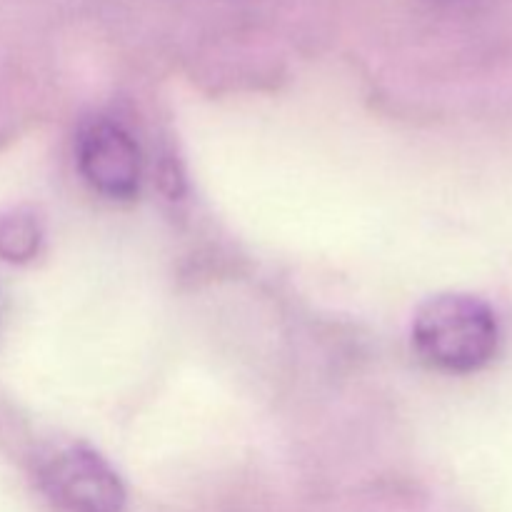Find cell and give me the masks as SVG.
<instances>
[{
    "label": "cell",
    "mask_w": 512,
    "mask_h": 512,
    "mask_svg": "<svg viewBox=\"0 0 512 512\" xmlns=\"http://www.w3.org/2000/svg\"><path fill=\"white\" fill-rule=\"evenodd\" d=\"M413 343L420 358L443 373H478L498 355L500 325L475 295H438L415 315Z\"/></svg>",
    "instance_id": "cell-1"
},
{
    "label": "cell",
    "mask_w": 512,
    "mask_h": 512,
    "mask_svg": "<svg viewBox=\"0 0 512 512\" xmlns=\"http://www.w3.org/2000/svg\"><path fill=\"white\" fill-rule=\"evenodd\" d=\"M50 498L68 512H123L125 488L115 470L88 448H68L43 468Z\"/></svg>",
    "instance_id": "cell-2"
},
{
    "label": "cell",
    "mask_w": 512,
    "mask_h": 512,
    "mask_svg": "<svg viewBox=\"0 0 512 512\" xmlns=\"http://www.w3.org/2000/svg\"><path fill=\"white\" fill-rule=\"evenodd\" d=\"M78 165L83 178L105 198L125 200L138 193L143 158L135 140L118 123L95 120L80 133Z\"/></svg>",
    "instance_id": "cell-3"
},
{
    "label": "cell",
    "mask_w": 512,
    "mask_h": 512,
    "mask_svg": "<svg viewBox=\"0 0 512 512\" xmlns=\"http://www.w3.org/2000/svg\"><path fill=\"white\" fill-rule=\"evenodd\" d=\"M40 225L30 213H15L0 218V258L10 263H25L38 253Z\"/></svg>",
    "instance_id": "cell-4"
},
{
    "label": "cell",
    "mask_w": 512,
    "mask_h": 512,
    "mask_svg": "<svg viewBox=\"0 0 512 512\" xmlns=\"http://www.w3.org/2000/svg\"><path fill=\"white\" fill-rule=\"evenodd\" d=\"M433 3H443V5H448V3H458V0H433Z\"/></svg>",
    "instance_id": "cell-5"
}]
</instances>
